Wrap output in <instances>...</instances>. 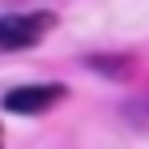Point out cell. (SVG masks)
<instances>
[{
    "label": "cell",
    "instance_id": "1",
    "mask_svg": "<svg viewBox=\"0 0 149 149\" xmlns=\"http://www.w3.org/2000/svg\"><path fill=\"white\" fill-rule=\"evenodd\" d=\"M56 26V13H13L0 17V51H26L47 38V30Z\"/></svg>",
    "mask_w": 149,
    "mask_h": 149
},
{
    "label": "cell",
    "instance_id": "2",
    "mask_svg": "<svg viewBox=\"0 0 149 149\" xmlns=\"http://www.w3.org/2000/svg\"><path fill=\"white\" fill-rule=\"evenodd\" d=\"M64 98H68L64 85H17V90L4 94V111H13V115H43L56 102H64Z\"/></svg>",
    "mask_w": 149,
    "mask_h": 149
},
{
    "label": "cell",
    "instance_id": "3",
    "mask_svg": "<svg viewBox=\"0 0 149 149\" xmlns=\"http://www.w3.org/2000/svg\"><path fill=\"white\" fill-rule=\"evenodd\" d=\"M90 64L98 72H107V77H128V60H102V56H94Z\"/></svg>",
    "mask_w": 149,
    "mask_h": 149
}]
</instances>
